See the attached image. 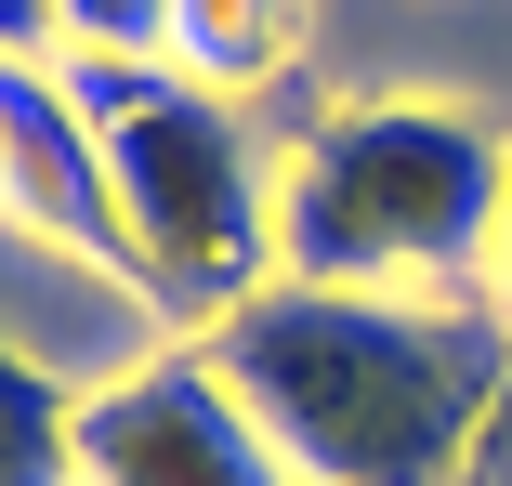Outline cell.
Segmentation results:
<instances>
[{
  "instance_id": "obj_1",
  "label": "cell",
  "mask_w": 512,
  "mask_h": 486,
  "mask_svg": "<svg viewBox=\"0 0 512 486\" xmlns=\"http://www.w3.org/2000/svg\"><path fill=\"white\" fill-rule=\"evenodd\" d=\"M250 421L302 486H473V434L512 368V316L486 289H316L276 276L211 329Z\"/></svg>"
},
{
  "instance_id": "obj_2",
  "label": "cell",
  "mask_w": 512,
  "mask_h": 486,
  "mask_svg": "<svg viewBox=\"0 0 512 486\" xmlns=\"http://www.w3.org/2000/svg\"><path fill=\"white\" fill-rule=\"evenodd\" d=\"M512 211V132L447 92L329 106L276 158V276L316 289H486Z\"/></svg>"
},
{
  "instance_id": "obj_3",
  "label": "cell",
  "mask_w": 512,
  "mask_h": 486,
  "mask_svg": "<svg viewBox=\"0 0 512 486\" xmlns=\"http://www.w3.org/2000/svg\"><path fill=\"white\" fill-rule=\"evenodd\" d=\"M66 79L106 119L119 276L158 303L171 342H211L237 303L276 289V158L250 132V106L197 92L158 53H66Z\"/></svg>"
},
{
  "instance_id": "obj_4",
  "label": "cell",
  "mask_w": 512,
  "mask_h": 486,
  "mask_svg": "<svg viewBox=\"0 0 512 486\" xmlns=\"http://www.w3.org/2000/svg\"><path fill=\"white\" fill-rule=\"evenodd\" d=\"M79 486H302L211 342H158L79 395Z\"/></svg>"
},
{
  "instance_id": "obj_5",
  "label": "cell",
  "mask_w": 512,
  "mask_h": 486,
  "mask_svg": "<svg viewBox=\"0 0 512 486\" xmlns=\"http://www.w3.org/2000/svg\"><path fill=\"white\" fill-rule=\"evenodd\" d=\"M0 211L27 237L119 276V184H106V119L66 79V53H0Z\"/></svg>"
},
{
  "instance_id": "obj_6",
  "label": "cell",
  "mask_w": 512,
  "mask_h": 486,
  "mask_svg": "<svg viewBox=\"0 0 512 486\" xmlns=\"http://www.w3.org/2000/svg\"><path fill=\"white\" fill-rule=\"evenodd\" d=\"M302 53H316V0H171L158 14V66H184L197 92H224V106L276 92Z\"/></svg>"
},
{
  "instance_id": "obj_7",
  "label": "cell",
  "mask_w": 512,
  "mask_h": 486,
  "mask_svg": "<svg viewBox=\"0 0 512 486\" xmlns=\"http://www.w3.org/2000/svg\"><path fill=\"white\" fill-rule=\"evenodd\" d=\"M0 486H79V381L0 342Z\"/></svg>"
},
{
  "instance_id": "obj_8",
  "label": "cell",
  "mask_w": 512,
  "mask_h": 486,
  "mask_svg": "<svg viewBox=\"0 0 512 486\" xmlns=\"http://www.w3.org/2000/svg\"><path fill=\"white\" fill-rule=\"evenodd\" d=\"M53 14H66L79 53H158V14H171V0H53Z\"/></svg>"
},
{
  "instance_id": "obj_9",
  "label": "cell",
  "mask_w": 512,
  "mask_h": 486,
  "mask_svg": "<svg viewBox=\"0 0 512 486\" xmlns=\"http://www.w3.org/2000/svg\"><path fill=\"white\" fill-rule=\"evenodd\" d=\"M473 486H512V368H499V395H486V434H473Z\"/></svg>"
},
{
  "instance_id": "obj_10",
  "label": "cell",
  "mask_w": 512,
  "mask_h": 486,
  "mask_svg": "<svg viewBox=\"0 0 512 486\" xmlns=\"http://www.w3.org/2000/svg\"><path fill=\"white\" fill-rule=\"evenodd\" d=\"M53 40H66L53 0H0V53H53Z\"/></svg>"
},
{
  "instance_id": "obj_11",
  "label": "cell",
  "mask_w": 512,
  "mask_h": 486,
  "mask_svg": "<svg viewBox=\"0 0 512 486\" xmlns=\"http://www.w3.org/2000/svg\"><path fill=\"white\" fill-rule=\"evenodd\" d=\"M486 303L512 316V211H499V263H486Z\"/></svg>"
}]
</instances>
